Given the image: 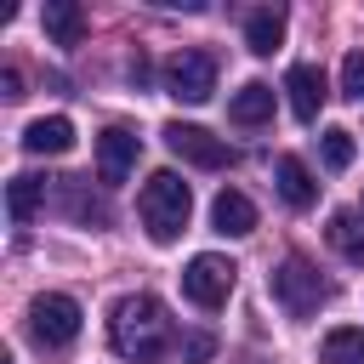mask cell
<instances>
[{
	"instance_id": "52a82bcc",
	"label": "cell",
	"mask_w": 364,
	"mask_h": 364,
	"mask_svg": "<svg viewBox=\"0 0 364 364\" xmlns=\"http://www.w3.org/2000/svg\"><path fill=\"white\" fill-rule=\"evenodd\" d=\"M159 136H165V148H171L176 159H188V165H205V171L233 165V148H228L222 136H210L205 125H182V119H171Z\"/></svg>"
},
{
	"instance_id": "ba28073f",
	"label": "cell",
	"mask_w": 364,
	"mask_h": 364,
	"mask_svg": "<svg viewBox=\"0 0 364 364\" xmlns=\"http://www.w3.org/2000/svg\"><path fill=\"white\" fill-rule=\"evenodd\" d=\"M136 154H142V142H136V131H125V125H108L102 136H97V176L114 188V182H125L131 176V165H136Z\"/></svg>"
},
{
	"instance_id": "8fae6325",
	"label": "cell",
	"mask_w": 364,
	"mask_h": 364,
	"mask_svg": "<svg viewBox=\"0 0 364 364\" xmlns=\"http://www.w3.org/2000/svg\"><path fill=\"white\" fill-rule=\"evenodd\" d=\"M273 188H279L284 205H296V210H307V205L318 199V182H313V171H307L296 154H284V159L273 165Z\"/></svg>"
},
{
	"instance_id": "ffe728a7",
	"label": "cell",
	"mask_w": 364,
	"mask_h": 364,
	"mask_svg": "<svg viewBox=\"0 0 364 364\" xmlns=\"http://www.w3.org/2000/svg\"><path fill=\"white\" fill-rule=\"evenodd\" d=\"M63 193H68V210H74L80 222H108V210H102V205L80 188V176H63Z\"/></svg>"
},
{
	"instance_id": "4fadbf2b",
	"label": "cell",
	"mask_w": 364,
	"mask_h": 364,
	"mask_svg": "<svg viewBox=\"0 0 364 364\" xmlns=\"http://www.w3.org/2000/svg\"><path fill=\"white\" fill-rule=\"evenodd\" d=\"M40 23H46V34H51L57 46H80V40H85V11H80L74 0H46Z\"/></svg>"
},
{
	"instance_id": "7a4b0ae2",
	"label": "cell",
	"mask_w": 364,
	"mask_h": 364,
	"mask_svg": "<svg viewBox=\"0 0 364 364\" xmlns=\"http://www.w3.org/2000/svg\"><path fill=\"white\" fill-rule=\"evenodd\" d=\"M136 210H142L148 239H154V245H171V239L188 228L193 193H188V182H182L176 171H154V176H148V188H142V199H136Z\"/></svg>"
},
{
	"instance_id": "30bf717a",
	"label": "cell",
	"mask_w": 364,
	"mask_h": 364,
	"mask_svg": "<svg viewBox=\"0 0 364 364\" xmlns=\"http://www.w3.org/2000/svg\"><path fill=\"white\" fill-rule=\"evenodd\" d=\"M210 222H216V233L245 239V233H256V205H250L239 188H222V193H216V205H210Z\"/></svg>"
},
{
	"instance_id": "e0dca14e",
	"label": "cell",
	"mask_w": 364,
	"mask_h": 364,
	"mask_svg": "<svg viewBox=\"0 0 364 364\" xmlns=\"http://www.w3.org/2000/svg\"><path fill=\"white\" fill-rule=\"evenodd\" d=\"M324 239H330L353 267H364V228H358V210H336L330 228H324Z\"/></svg>"
},
{
	"instance_id": "6da1fadb",
	"label": "cell",
	"mask_w": 364,
	"mask_h": 364,
	"mask_svg": "<svg viewBox=\"0 0 364 364\" xmlns=\"http://www.w3.org/2000/svg\"><path fill=\"white\" fill-rule=\"evenodd\" d=\"M108 341L131 364H159L171 353V318H165L159 296H148V290L142 296H119L114 313H108Z\"/></svg>"
},
{
	"instance_id": "ac0fdd59",
	"label": "cell",
	"mask_w": 364,
	"mask_h": 364,
	"mask_svg": "<svg viewBox=\"0 0 364 364\" xmlns=\"http://www.w3.org/2000/svg\"><path fill=\"white\" fill-rule=\"evenodd\" d=\"M318 358L324 364H364V330L358 324H341L318 341Z\"/></svg>"
},
{
	"instance_id": "7402d4cb",
	"label": "cell",
	"mask_w": 364,
	"mask_h": 364,
	"mask_svg": "<svg viewBox=\"0 0 364 364\" xmlns=\"http://www.w3.org/2000/svg\"><path fill=\"white\" fill-rule=\"evenodd\" d=\"M0 91H6V102H17V97H23V74L6 68V74H0Z\"/></svg>"
},
{
	"instance_id": "277c9868",
	"label": "cell",
	"mask_w": 364,
	"mask_h": 364,
	"mask_svg": "<svg viewBox=\"0 0 364 364\" xmlns=\"http://www.w3.org/2000/svg\"><path fill=\"white\" fill-rule=\"evenodd\" d=\"M28 336L40 341V347H68L74 336H80V301L74 296H63V290H46V296H34L28 301Z\"/></svg>"
},
{
	"instance_id": "8992f818",
	"label": "cell",
	"mask_w": 364,
	"mask_h": 364,
	"mask_svg": "<svg viewBox=\"0 0 364 364\" xmlns=\"http://www.w3.org/2000/svg\"><path fill=\"white\" fill-rule=\"evenodd\" d=\"M210 91H216V57L210 51H176L165 63V97L199 108V102H210Z\"/></svg>"
},
{
	"instance_id": "9a60e30c",
	"label": "cell",
	"mask_w": 364,
	"mask_h": 364,
	"mask_svg": "<svg viewBox=\"0 0 364 364\" xmlns=\"http://www.w3.org/2000/svg\"><path fill=\"white\" fill-rule=\"evenodd\" d=\"M46 205V182L40 176H11L6 182V216L23 228V222H34V210Z\"/></svg>"
},
{
	"instance_id": "5bb4252c",
	"label": "cell",
	"mask_w": 364,
	"mask_h": 364,
	"mask_svg": "<svg viewBox=\"0 0 364 364\" xmlns=\"http://www.w3.org/2000/svg\"><path fill=\"white\" fill-rule=\"evenodd\" d=\"M279 40H284V11H279V6L250 11V23H245V46H250L256 57H273V51H279Z\"/></svg>"
},
{
	"instance_id": "44dd1931",
	"label": "cell",
	"mask_w": 364,
	"mask_h": 364,
	"mask_svg": "<svg viewBox=\"0 0 364 364\" xmlns=\"http://www.w3.org/2000/svg\"><path fill=\"white\" fill-rule=\"evenodd\" d=\"M341 91H347L353 102H364V51H347V63H341Z\"/></svg>"
},
{
	"instance_id": "3957f363",
	"label": "cell",
	"mask_w": 364,
	"mask_h": 364,
	"mask_svg": "<svg viewBox=\"0 0 364 364\" xmlns=\"http://www.w3.org/2000/svg\"><path fill=\"white\" fill-rule=\"evenodd\" d=\"M273 301H279L290 318H307V313H318V307L330 301V284L318 279V267H313L307 256H284V262L273 267Z\"/></svg>"
},
{
	"instance_id": "2e32d148",
	"label": "cell",
	"mask_w": 364,
	"mask_h": 364,
	"mask_svg": "<svg viewBox=\"0 0 364 364\" xmlns=\"http://www.w3.org/2000/svg\"><path fill=\"white\" fill-rule=\"evenodd\" d=\"M228 114H233L239 125H262V119L273 114V85H262V80L239 85V91H233V102H228Z\"/></svg>"
},
{
	"instance_id": "7c38bea8",
	"label": "cell",
	"mask_w": 364,
	"mask_h": 364,
	"mask_svg": "<svg viewBox=\"0 0 364 364\" xmlns=\"http://www.w3.org/2000/svg\"><path fill=\"white\" fill-rule=\"evenodd\" d=\"M23 148H28V154H68V148H74V119H63V114L28 119V131H23Z\"/></svg>"
},
{
	"instance_id": "d6986e66",
	"label": "cell",
	"mask_w": 364,
	"mask_h": 364,
	"mask_svg": "<svg viewBox=\"0 0 364 364\" xmlns=\"http://www.w3.org/2000/svg\"><path fill=\"white\" fill-rule=\"evenodd\" d=\"M318 148H324V165H330V171H347V165H353V131L330 125V131L318 136Z\"/></svg>"
},
{
	"instance_id": "603a6c76",
	"label": "cell",
	"mask_w": 364,
	"mask_h": 364,
	"mask_svg": "<svg viewBox=\"0 0 364 364\" xmlns=\"http://www.w3.org/2000/svg\"><path fill=\"white\" fill-rule=\"evenodd\" d=\"M210 347H216L210 336H188V358H210Z\"/></svg>"
},
{
	"instance_id": "5b68a950",
	"label": "cell",
	"mask_w": 364,
	"mask_h": 364,
	"mask_svg": "<svg viewBox=\"0 0 364 364\" xmlns=\"http://www.w3.org/2000/svg\"><path fill=\"white\" fill-rule=\"evenodd\" d=\"M233 279H239V267H233L228 256L205 250V256H193V262L182 267V296H188L193 307H222V301L233 296Z\"/></svg>"
},
{
	"instance_id": "9c48e42d",
	"label": "cell",
	"mask_w": 364,
	"mask_h": 364,
	"mask_svg": "<svg viewBox=\"0 0 364 364\" xmlns=\"http://www.w3.org/2000/svg\"><path fill=\"white\" fill-rule=\"evenodd\" d=\"M284 91H290V108H296V119H318V108H324V97H330V85H324V68H313V63H296V68L284 74Z\"/></svg>"
}]
</instances>
